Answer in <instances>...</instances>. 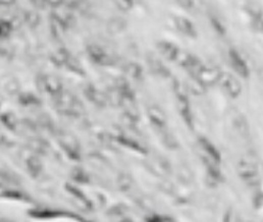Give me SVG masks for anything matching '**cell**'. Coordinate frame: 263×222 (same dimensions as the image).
Returning <instances> with one entry per match:
<instances>
[{"instance_id": "cell-15", "label": "cell", "mask_w": 263, "mask_h": 222, "mask_svg": "<svg viewBox=\"0 0 263 222\" xmlns=\"http://www.w3.org/2000/svg\"><path fill=\"white\" fill-rule=\"evenodd\" d=\"M157 49H158L160 53L168 62H176L180 51L176 45L170 41L158 42L157 43Z\"/></svg>"}, {"instance_id": "cell-14", "label": "cell", "mask_w": 263, "mask_h": 222, "mask_svg": "<svg viewBox=\"0 0 263 222\" xmlns=\"http://www.w3.org/2000/svg\"><path fill=\"white\" fill-rule=\"evenodd\" d=\"M199 146L204 152L205 157L214 161L218 164L222 162V155L220 151L216 149V147L212 142L207 140L206 138H199Z\"/></svg>"}, {"instance_id": "cell-4", "label": "cell", "mask_w": 263, "mask_h": 222, "mask_svg": "<svg viewBox=\"0 0 263 222\" xmlns=\"http://www.w3.org/2000/svg\"><path fill=\"white\" fill-rule=\"evenodd\" d=\"M37 86L41 92H46L52 96H58L62 92V82L54 76L40 74L37 78Z\"/></svg>"}, {"instance_id": "cell-21", "label": "cell", "mask_w": 263, "mask_h": 222, "mask_svg": "<svg viewBox=\"0 0 263 222\" xmlns=\"http://www.w3.org/2000/svg\"><path fill=\"white\" fill-rule=\"evenodd\" d=\"M26 164H27V170L30 174V176L33 178H37L40 174L42 172L43 165L41 160L39 159L38 156L32 155L27 158V161H26Z\"/></svg>"}, {"instance_id": "cell-35", "label": "cell", "mask_w": 263, "mask_h": 222, "mask_svg": "<svg viewBox=\"0 0 263 222\" xmlns=\"http://www.w3.org/2000/svg\"><path fill=\"white\" fill-rule=\"evenodd\" d=\"M251 20H252V24L255 28V30L259 32H263V14L260 12H252L251 14Z\"/></svg>"}, {"instance_id": "cell-40", "label": "cell", "mask_w": 263, "mask_h": 222, "mask_svg": "<svg viewBox=\"0 0 263 222\" xmlns=\"http://www.w3.org/2000/svg\"><path fill=\"white\" fill-rule=\"evenodd\" d=\"M2 197L10 198V199H14V200H22L24 196L22 195V192L18 190H6L2 192Z\"/></svg>"}, {"instance_id": "cell-19", "label": "cell", "mask_w": 263, "mask_h": 222, "mask_svg": "<svg viewBox=\"0 0 263 222\" xmlns=\"http://www.w3.org/2000/svg\"><path fill=\"white\" fill-rule=\"evenodd\" d=\"M178 111H180L184 122H186V124L190 128H193L194 122H193V116H192L191 108H190L189 98H178Z\"/></svg>"}, {"instance_id": "cell-26", "label": "cell", "mask_w": 263, "mask_h": 222, "mask_svg": "<svg viewBox=\"0 0 263 222\" xmlns=\"http://www.w3.org/2000/svg\"><path fill=\"white\" fill-rule=\"evenodd\" d=\"M234 126L242 136H248L249 134V126L247 124V120H245V118L241 114H236L234 118Z\"/></svg>"}, {"instance_id": "cell-47", "label": "cell", "mask_w": 263, "mask_h": 222, "mask_svg": "<svg viewBox=\"0 0 263 222\" xmlns=\"http://www.w3.org/2000/svg\"><path fill=\"white\" fill-rule=\"evenodd\" d=\"M124 210H126V207L122 208V205H120V206L112 207V210H110V214H114V215H116V216H118V215H122V214H124Z\"/></svg>"}, {"instance_id": "cell-31", "label": "cell", "mask_w": 263, "mask_h": 222, "mask_svg": "<svg viewBox=\"0 0 263 222\" xmlns=\"http://www.w3.org/2000/svg\"><path fill=\"white\" fill-rule=\"evenodd\" d=\"M2 124L10 130H16L18 126V120L16 116L12 112H6L2 116Z\"/></svg>"}, {"instance_id": "cell-44", "label": "cell", "mask_w": 263, "mask_h": 222, "mask_svg": "<svg viewBox=\"0 0 263 222\" xmlns=\"http://www.w3.org/2000/svg\"><path fill=\"white\" fill-rule=\"evenodd\" d=\"M45 143L41 140H35L32 142V148L38 153H45L44 151H46V146H47V144Z\"/></svg>"}, {"instance_id": "cell-45", "label": "cell", "mask_w": 263, "mask_h": 222, "mask_svg": "<svg viewBox=\"0 0 263 222\" xmlns=\"http://www.w3.org/2000/svg\"><path fill=\"white\" fill-rule=\"evenodd\" d=\"M176 2L180 8L185 10H191L194 6V0H176Z\"/></svg>"}, {"instance_id": "cell-9", "label": "cell", "mask_w": 263, "mask_h": 222, "mask_svg": "<svg viewBox=\"0 0 263 222\" xmlns=\"http://www.w3.org/2000/svg\"><path fill=\"white\" fill-rule=\"evenodd\" d=\"M120 105L124 109V116L133 122H136L139 120L140 114L139 109L136 104V98L135 97H122L120 98Z\"/></svg>"}, {"instance_id": "cell-48", "label": "cell", "mask_w": 263, "mask_h": 222, "mask_svg": "<svg viewBox=\"0 0 263 222\" xmlns=\"http://www.w3.org/2000/svg\"><path fill=\"white\" fill-rule=\"evenodd\" d=\"M30 2L37 8H44L46 4V0H30Z\"/></svg>"}, {"instance_id": "cell-5", "label": "cell", "mask_w": 263, "mask_h": 222, "mask_svg": "<svg viewBox=\"0 0 263 222\" xmlns=\"http://www.w3.org/2000/svg\"><path fill=\"white\" fill-rule=\"evenodd\" d=\"M58 143L70 158L72 160L81 159L80 144L74 136L70 134H60L58 136Z\"/></svg>"}, {"instance_id": "cell-11", "label": "cell", "mask_w": 263, "mask_h": 222, "mask_svg": "<svg viewBox=\"0 0 263 222\" xmlns=\"http://www.w3.org/2000/svg\"><path fill=\"white\" fill-rule=\"evenodd\" d=\"M30 215L32 217L36 218H54V217H72L74 220H80L83 221L84 219L81 218L80 216H76L74 213L70 212H64V211H58V210H51V209H36V210H31Z\"/></svg>"}, {"instance_id": "cell-10", "label": "cell", "mask_w": 263, "mask_h": 222, "mask_svg": "<svg viewBox=\"0 0 263 222\" xmlns=\"http://www.w3.org/2000/svg\"><path fill=\"white\" fill-rule=\"evenodd\" d=\"M176 62L182 68L190 70L192 72V74H194L197 72V70L202 66L200 60H198V58H196L195 55H193L189 52H186V51H180Z\"/></svg>"}, {"instance_id": "cell-33", "label": "cell", "mask_w": 263, "mask_h": 222, "mask_svg": "<svg viewBox=\"0 0 263 222\" xmlns=\"http://www.w3.org/2000/svg\"><path fill=\"white\" fill-rule=\"evenodd\" d=\"M24 22L30 28H36L40 24V16L35 12H27L24 14Z\"/></svg>"}, {"instance_id": "cell-32", "label": "cell", "mask_w": 263, "mask_h": 222, "mask_svg": "<svg viewBox=\"0 0 263 222\" xmlns=\"http://www.w3.org/2000/svg\"><path fill=\"white\" fill-rule=\"evenodd\" d=\"M66 66L70 70H72V72H74V74H78V76H85V70H84L83 66H81L80 62H78V60H76L74 58H72V55H70V60H68V62H66Z\"/></svg>"}, {"instance_id": "cell-46", "label": "cell", "mask_w": 263, "mask_h": 222, "mask_svg": "<svg viewBox=\"0 0 263 222\" xmlns=\"http://www.w3.org/2000/svg\"><path fill=\"white\" fill-rule=\"evenodd\" d=\"M64 0H46V4L51 6V8H58L64 4Z\"/></svg>"}, {"instance_id": "cell-8", "label": "cell", "mask_w": 263, "mask_h": 222, "mask_svg": "<svg viewBox=\"0 0 263 222\" xmlns=\"http://www.w3.org/2000/svg\"><path fill=\"white\" fill-rule=\"evenodd\" d=\"M228 60L234 70L240 76L247 78L250 76V68L248 64L243 58L242 55L236 49H230L228 51Z\"/></svg>"}, {"instance_id": "cell-43", "label": "cell", "mask_w": 263, "mask_h": 222, "mask_svg": "<svg viewBox=\"0 0 263 222\" xmlns=\"http://www.w3.org/2000/svg\"><path fill=\"white\" fill-rule=\"evenodd\" d=\"M146 221H150V222H164V221H172V218H170L168 216H162V215H157V214H153L150 215L148 217L145 218Z\"/></svg>"}, {"instance_id": "cell-12", "label": "cell", "mask_w": 263, "mask_h": 222, "mask_svg": "<svg viewBox=\"0 0 263 222\" xmlns=\"http://www.w3.org/2000/svg\"><path fill=\"white\" fill-rule=\"evenodd\" d=\"M85 96L89 101L94 103L99 107H105L110 103V98L108 94H104L98 89H96L93 85H88L84 90Z\"/></svg>"}, {"instance_id": "cell-42", "label": "cell", "mask_w": 263, "mask_h": 222, "mask_svg": "<svg viewBox=\"0 0 263 222\" xmlns=\"http://www.w3.org/2000/svg\"><path fill=\"white\" fill-rule=\"evenodd\" d=\"M212 24L214 28V30L220 34V35H224L226 34V28L224 24L216 18H212Z\"/></svg>"}, {"instance_id": "cell-18", "label": "cell", "mask_w": 263, "mask_h": 222, "mask_svg": "<svg viewBox=\"0 0 263 222\" xmlns=\"http://www.w3.org/2000/svg\"><path fill=\"white\" fill-rule=\"evenodd\" d=\"M60 6L56 8L52 12L51 18L56 20L60 24H62L66 29H68V28H70L74 24V16L68 10H66L64 8H60Z\"/></svg>"}, {"instance_id": "cell-23", "label": "cell", "mask_w": 263, "mask_h": 222, "mask_svg": "<svg viewBox=\"0 0 263 222\" xmlns=\"http://www.w3.org/2000/svg\"><path fill=\"white\" fill-rule=\"evenodd\" d=\"M70 58V53L66 49L60 48L51 54L50 60L54 66L60 68V66H66Z\"/></svg>"}, {"instance_id": "cell-20", "label": "cell", "mask_w": 263, "mask_h": 222, "mask_svg": "<svg viewBox=\"0 0 263 222\" xmlns=\"http://www.w3.org/2000/svg\"><path fill=\"white\" fill-rule=\"evenodd\" d=\"M66 190L70 194V195L80 202L82 205H84L87 209H91L92 208V204L90 202V200L87 198V196L85 194L80 190L76 186H74L72 184H66Z\"/></svg>"}, {"instance_id": "cell-17", "label": "cell", "mask_w": 263, "mask_h": 222, "mask_svg": "<svg viewBox=\"0 0 263 222\" xmlns=\"http://www.w3.org/2000/svg\"><path fill=\"white\" fill-rule=\"evenodd\" d=\"M148 116L150 122L158 128H164L166 126V116L164 110L158 106H151L148 109Z\"/></svg>"}, {"instance_id": "cell-41", "label": "cell", "mask_w": 263, "mask_h": 222, "mask_svg": "<svg viewBox=\"0 0 263 222\" xmlns=\"http://www.w3.org/2000/svg\"><path fill=\"white\" fill-rule=\"evenodd\" d=\"M118 186L122 190H126L132 186V180L128 176H122L118 180Z\"/></svg>"}, {"instance_id": "cell-38", "label": "cell", "mask_w": 263, "mask_h": 222, "mask_svg": "<svg viewBox=\"0 0 263 222\" xmlns=\"http://www.w3.org/2000/svg\"><path fill=\"white\" fill-rule=\"evenodd\" d=\"M6 90L8 94L10 95H14V94H16L18 93L20 91V84H18V82L14 78L10 80V82H8L6 84Z\"/></svg>"}, {"instance_id": "cell-34", "label": "cell", "mask_w": 263, "mask_h": 222, "mask_svg": "<svg viewBox=\"0 0 263 222\" xmlns=\"http://www.w3.org/2000/svg\"><path fill=\"white\" fill-rule=\"evenodd\" d=\"M14 29V26L12 22L8 20H2V24H0V34H2V38L10 37Z\"/></svg>"}, {"instance_id": "cell-36", "label": "cell", "mask_w": 263, "mask_h": 222, "mask_svg": "<svg viewBox=\"0 0 263 222\" xmlns=\"http://www.w3.org/2000/svg\"><path fill=\"white\" fill-rule=\"evenodd\" d=\"M112 2L122 12H128L134 6V0H112Z\"/></svg>"}, {"instance_id": "cell-37", "label": "cell", "mask_w": 263, "mask_h": 222, "mask_svg": "<svg viewBox=\"0 0 263 222\" xmlns=\"http://www.w3.org/2000/svg\"><path fill=\"white\" fill-rule=\"evenodd\" d=\"M162 140L164 142V144L170 148V149H174L178 147V143H176V140L174 138L172 134H170V132H162Z\"/></svg>"}, {"instance_id": "cell-39", "label": "cell", "mask_w": 263, "mask_h": 222, "mask_svg": "<svg viewBox=\"0 0 263 222\" xmlns=\"http://www.w3.org/2000/svg\"><path fill=\"white\" fill-rule=\"evenodd\" d=\"M253 207L256 210H262L263 209V192H257L254 195Z\"/></svg>"}, {"instance_id": "cell-13", "label": "cell", "mask_w": 263, "mask_h": 222, "mask_svg": "<svg viewBox=\"0 0 263 222\" xmlns=\"http://www.w3.org/2000/svg\"><path fill=\"white\" fill-rule=\"evenodd\" d=\"M176 26L178 30L182 34L189 38H196L198 33L194 24L185 16H176L174 18Z\"/></svg>"}, {"instance_id": "cell-1", "label": "cell", "mask_w": 263, "mask_h": 222, "mask_svg": "<svg viewBox=\"0 0 263 222\" xmlns=\"http://www.w3.org/2000/svg\"><path fill=\"white\" fill-rule=\"evenodd\" d=\"M236 172L239 176L250 186H257L260 184L259 170L257 160L252 156L242 158L236 165Z\"/></svg>"}, {"instance_id": "cell-7", "label": "cell", "mask_w": 263, "mask_h": 222, "mask_svg": "<svg viewBox=\"0 0 263 222\" xmlns=\"http://www.w3.org/2000/svg\"><path fill=\"white\" fill-rule=\"evenodd\" d=\"M87 54L89 58L96 64L104 66L114 64V60L99 45L96 44L89 45L87 47Z\"/></svg>"}, {"instance_id": "cell-2", "label": "cell", "mask_w": 263, "mask_h": 222, "mask_svg": "<svg viewBox=\"0 0 263 222\" xmlns=\"http://www.w3.org/2000/svg\"><path fill=\"white\" fill-rule=\"evenodd\" d=\"M56 97V106L60 112L68 116L78 118L84 111L83 104L78 101L74 95L68 92H62Z\"/></svg>"}, {"instance_id": "cell-27", "label": "cell", "mask_w": 263, "mask_h": 222, "mask_svg": "<svg viewBox=\"0 0 263 222\" xmlns=\"http://www.w3.org/2000/svg\"><path fill=\"white\" fill-rule=\"evenodd\" d=\"M18 103L24 106H39L40 100L33 93H20L18 95Z\"/></svg>"}, {"instance_id": "cell-6", "label": "cell", "mask_w": 263, "mask_h": 222, "mask_svg": "<svg viewBox=\"0 0 263 222\" xmlns=\"http://www.w3.org/2000/svg\"><path fill=\"white\" fill-rule=\"evenodd\" d=\"M218 84L230 98H238L242 93L240 80L228 72H222Z\"/></svg>"}, {"instance_id": "cell-16", "label": "cell", "mask_w": 263, "mask_h": 222, "mask_svg": "<svg viewBox=\"0 0 263 222\" xmlns=\"http://www.w3.org/2000/svg\"><path fill=\"white\" fill-rule=\"evenodd\" d=\"M147 62L150 70L154 74L160 76L162 78H168L170 76V70L162 64V62L158 58L155 56V55H149L147 58Z\"/></svg>"}, {"instance_id": "cell-30", "label": "cell", "mask_w": 263, "mask_h": 222, "mask_svg": "<svg viewBox=\"0 0 263 222\" xmlns=\"http://www.w3.org/2000/svg\"><path fill=\"white\" fill-rule=\"evenodd\" d=\"M72 178L78 184H88L89 182L88 174L81 168H74L72 170Z\"/></svg>"}, {"instance_id": "cell-29", "label": "cell", "mask_w": 263, "mask_h": 222, "mask_svg": "<svg viewBox=\"0 0 263 222\" xmlns=\"http://www.w3.org/2000/svg\"><path fill=\"white\" fill-rule=\"evenodd\" d=\"M187 87H188V90L193 92L195 95H202L205 92V88H206L202 82L194 76L189 80Z\"/></svg>"}, {"instance_id": "cell-49", "label": "cell", "mask_w": 263, "mask_h": 222, "mask_svg": "<svg viewBox=\"0 0 263 222\" xmlns=\"http://www.w3.org/2000/svg\"><path fill=\"white\" fill-rule=\"evenodd\" d=\"M14 2H16V0H0V4H2V6H12Z\"/></svg>"}, {"instance_id": "cell-24", "label": "cell", "mask_w": 263, "mask_h": 222, "mask_svg": "<svg viewBox=\"0 0 263 222\" xmlns=\"http://www.w3.org/2000/svg\"><path fill=\"white\" fill-rule=\"evenodd\" d=\"M116 138V141H118L120 145H122V146H124V147H128V148H130V149H132V150L139 152V153H146V149H145L142 145H140V143H138V142H136L135 140H133V138L124 136H122V134L118 136Z\"/></svg>"}, {"instance_id": "cell-3", "label": "cell", "mask_w": 263, "mask_h": 222, "mask_svg": "<svg viewBox=\"0 0 263 222\" xmlns=\"http://www.w3.org/2000/svg\"><path fill=\"white\" fill-rule=\"evenodd\" d=\"M222 74V72L216 66H201L193 76L197 78L205 87H208L218 84Z\"/></svg>"}, {"instance_id": "cell-22", "label": "cell", "mask_w": 263, "mask_h": 222, "mask_svg": "<svg viewBox=\"0 0 263 222\" xmlns=\"http://www.w3.org/2000/svg\"><path fill=\"white\" fill-rule=\"evenodd\" d=\"M114 88L120 94V98L122 97H135L134 91L132 90L128 82L124 78H118L116 80Z\"/></svg>"}, {"instance_id": "cell-28", "label": "cell", "mask_w": 263, "mask_h": 222, "mask_svg": "<svg viewBox=\"0 0 263 222\" xmlns=\"http://www.w3.org/2000/svg\"><path fill=\"white\" fill-rule=\"evenodd\" d=\"M126 26V22H124V20L120 18H114L108 22V31L112 34H118L122 32V30H124Z\"/></svg>"}, {"instance_id": "cell-25", "label": "cell", "mask_w": 263, "mask_h": 222, "mask_svg": "<svg viewBox=\"0 0 263 222\" xmlns=\"http://www.w3.org/2000/svg\"><path fill=\"white\" fill-rule=\"evenodd\" d=\"M124 72L130 78L137 80H141L143 76V68L137 62H128L124 66Z\"/></svg>"}]
</instances>
